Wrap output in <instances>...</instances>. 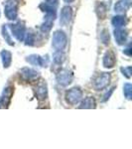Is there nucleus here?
<instances>
[{"label": "nucleus", "instance_id": "nucleus-1", "mask_svg": "<svg viewBox=\"0 0 132 149\" xmlns=\"http://www.w3.org/2000/svg\"><path fill=\"white\" fill-rule=\"evenodd\" d=\"M52 45L57 51L63 50L67 45V36L63 31H57L53 35Z\"/></svg>", "mask_w": 132, "mask_h": 149}, {"label": "nucleus", "instance_id": "nucleus-2", "mask_svg": "<svg viewBox=\"0 0 132 149\" xmlns=\"http://www.w3.org/2000/svg\"><path fill=\"white\" fill-rule=\"evenodd\" d=\"M66 97H67V102L69 104H76L78 103L83 97V92L78 88H74L72 90H69V92H67L66 93Z\"/></svg>", "mask_w": 132, "mask_h": 149}, {"label": "nucleus", "instance_id": "nucleus-3", "mask_svg": "<svg viewBox=\"0 0 132 149\" xmlns=\"http://www.w3.org/2000/svg\"><path fill=\"white\" fill-rule=\"evenodd\" d=\"M109 81H110V74L107 73H104L100 74V76H98L94 80L93 88L97 91L104 90V88H105L109 85Z\"/></svg>", "mask_w": 132, "mask_h": 149}, {"label": "nucleus", "instance_id": "nucleus-4", "mask_svg": "<svg viewBox=\"0 0 132 149\" xmlns=\"http://www.w3.org/2000/svg\"><path fill=\"white\" fill-rule=\"evenodd\" d=\"M5 15L9 20H14L17 17V2L15 0H8L5 4Z\"/></svg>", "mask_w": 132, "mask_h": 149}, {"label": "nucleus", "instance_id": "nucleus-5", "mask_svg": "<svg viewBox=\"0 0 132 149\" xmlns=\"http://www.w3.org/2000/svg\"><path fill=\"white\" fill-rule=\"evenodd\" d=\"M72 15H73V11L72 8L69 6H66L63 8V10L61 11V18H60V24H62L63 26H67L71 21Z\"/></svg>", "mask_w": 132, "mask_h": 149}, {"label": "nucleus", "instance_id": "nucleus-6", "mask_svg": "<svg viewBox=\"0 0 132 149\" xmlns=\"http://www.w3.org/2000/svg\"><path fill=\"white\" fill-rule=\"evenodd\" d=\"M11 30H12L13 35L15 36L18 40L21 41L24 39V37H25V28H24L23 25H21V23L11 25Z\"/></svg>", "mask_w": 132, "mask_h": 149}, {"label": "nucleus", "instance_id": "nucleus-7", "mask_svg": "<svg viewBox=\"0 0 132 149\" xmlns=\"http://www.w3.org/2000/svg\"><path fill=\"white\" fill-rule=\"evenodd\" d=\"M57 79H58L59 84H61V85H63V86H67V85H69L72 81V74L69 73L68 70H64V71H62L61 73L58 74Z\"/></svg>", "mask_w": 132, "mask_h": 149}, {"label": "nucleus", "instance_id": "nucleus-8", "mask_svg": "<svg viewBox=\"0 0 132 149\" xmlns=\"http://www.w3.org/2000/svg\"><path fill=\"white\" fill-rule=\"evenodd\" d=\"M115 65V56L112 52H106L104 57V66L105 68H112Z\"/></svg>", "mask_w": 132, "mask_h": 149}, {"label": "nucleus", "instance_id": "nucleus-9", "mask_svg": "<svg viewBox=\"0 0 132 149\" xmlns=\"http://www.w3.org/2000/svg\"><path fill=\"white\" fill-rule=\"evenodd\" d=\"M114 36H115V40H116V42L118 43L119 45H122V44L125 43L126 38H127V34L124 30L117 28L114 32Z\"/></svg>", "mask_w": 132, "mask_h": 149}, {"label": "nucleus", "instance_id": "nucleus-10", "mask_svg": "<svg viewBox=\"0 0 132 149\" xmlns=\"http://www.w3.org/2000/svg\"><path fill=\"white\" fill-rule=\"evenodd\" d=\"M38 74L36 71L34 70H31V69H23L22 70V76L25 80L27 81H33L35 79L38 78Z\"/></svg>", "mask_w": 132, "mask_h": 149}, {"label": "nucleus", "instance_id": "nucleus-11", "mask_svg": "<svg viewBox=\"0 0 132 149\" xmlns=\"http://www.w3.org/2000/svg\"><path fill=\"white\" fill-rule=\"evenodd\" d=\"M36 95L39 100H45L47 97V86L44 84H41L36 88Z\"/></svg>", "mask_w": 132, "mask_h": 149}, {"label": "nucleus", "instance_id": "nucleus-12", "mask_svg": "<svg viewBox=\"0 0 132 149\" xmlns=\"http://www.w3.org/2000/svg\"><path fill=\"white\" fill-rule=\"evenodd\" d=\"M95 107V100L93 97H86L81 103L80 109H94Z\"/></svg>", "mask_w": 132, "mask_h": 149}, {"label": "nucleus", "instance_id": "nucleus-13", "mask_svg": "<svg viewBox=\"0 0 132 149\" xmlns=\"http://www.w3.org/2000/svg\"><path fill=\"white\" fill-rule=\"evenodd\" d=\"M1 57H2V61H3L4 67L8 68L11 64V53L8 51H2Z\"/></svg>", "mask_w": 132, "mask_h": 149}, {"label": "nucleus", "instance_id": "nucleus-14", "mask_svg": "<svg viewBox=\"0 0 132 149\" xmlns=\"http://www.w3.org/2000/svg\"><path fill=\"white\" fill-rule=\"evenodd\" d=\"M128 8V4L125 0H121V1H118L115 5V11L117 12H123L125 11L126 9Z\"/></svg>", "mask_w": 132, "mask_h": 149}, {"label": "nucleus", "instance_id": "nucleus-15", "mask_svg": "<svg viewBox=\"0 0 132 149\" xmlns=\"http://www.w3.org/2000/svg\"><path fill=\"white\" fill-rule=\"evenodd\" d=\"M124 24H125V20H124V18L121 17V16H116V17H114L112 19V25L115 26L116 28L122 27Z\"/></svg>", "mask_w": 132, "mask_h": 149}, {"label": "nucleus", "instance_id": "nucleus-16", "mask_svg": "<svg viewBox=\"0 0 132 149\" xmlns=\"http://www.w3.org/2000/svg\"><path fill=\"white\" fill-rule=\"evenodd\" d=\"M54 61L57 64H62L65 61V54L61 51H58L54 54Z\"/></svg>", "mask_w": 132, "mask_h": 149}, {"label": "nucleus", "instance_id": "nucleus-17", "mask_svg": "<svg viewBox=\"0 0 132 149\" xmlns=\"http://www.w3.org/2000/svg\"><path fill=\"white\" fill-rule=\"evenodd\" d=\"M131 85L130 84H126L124 86V95L127 98H131Z\"/></svg>", "mask_w": 132, "mask_h": 149}, {"label": "nucleus", "instance_id": "nucleus-18", "mask_svg": "<svg viewBox=\"0 0 132 149\" xmlns=\"http://www.w3.org/2000/svg\"><path fill=\"white\" fill-rule=\"evenodd\" d=\"M26 44L27 45H33V43H34V36H33L32 34H29L26 36Z\"/></svg>", "mask_w": 132, "mask_h": 149}, {"label": "nucleus", "instance_id": "nucleus-19", "mask_svg": "<svg viewBox=\"0 0 132 149\" xmlns=\"http://www.w3.org/2000/svg\"><path fill=\"white\" fill-rule=\"evenodd\" d=\"M57 1H58V0H47V2H48V3H50V4L56 3Z\"/></svg>", "mask_w": 132, "mask_h": 149}, {"label": "nucleus", "instance_id": "nucleus-20", "mask_svg": "<svg viewBox=\"0 0 132 149\" xmlns=\"http://www.w3.org/2000/svg\"><path fill=\"white\" fill-rule=\"evenodd\" d=\"M65 2H67V3H72V2H74L75 0H64Z\"/></svg>", "mask_w": 132, "mask_h": 149}]
</instances>
